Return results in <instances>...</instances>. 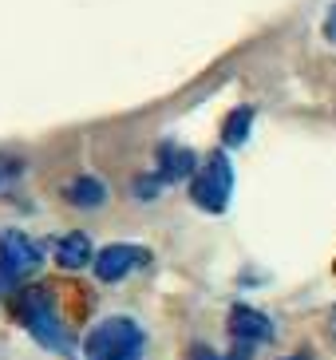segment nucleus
<instances>
[{
  "label": "nucleus",
  "mask_w": 336,
  "mask_h": 360,
  "mask_svg": "<svg viewBox=\"0 0 336 360\" xmlns=\"http://www.w3.org/2000/svg\"><path fill=\"white\" fill-rule=\"evenodd\" d=\"M8 309H12V321L28 333L40 349L48 352H72V333L60 317V305L48 285H24L8 297Z\"/></svg>",
  "instance_id": "f257e3e1"
},
{
  "label": "nucleus",
  "mask_w": 336,
  "mask_h": 360,
  "mask_svg": "<svg viewBox=\"0 0 336 360\" xmlns=\"http://www.w3.org/2000/svg\"><path fill=\"white\" fill-rule=\"evenodd\" d=\"M147 333L131 317H103L84 337V360H143Z\"/></svg>",
  "instance_id": "f03ea898"
},
{
  "label": "nucleus",
  "mask_w": 336,
  "mask_h": 360,
  "mask_svg": "<svg viewBox=\"0 0 336 360\" xmlns=\"http://www.w3.org/2000/svg\"><path fill=\"white\" fill-rule=\"evenodd\" d=\"M44 262V245L32 242L24 230H0V301H8L16 289H24Z\"/></svg>",
  "instance_id": "7ed1b4c3"
},
{
  "label": "nucleus",
  "mask_w": 336,
  "mask_h": 360,
  "mask_svg": "<svg viewBox=\"0 0 336 360\" xmlns=\"http://www.w3.org/2000/svg\"><path fill=\"white\" fill-rule=\"evenodd\" d=\"M190 198L206 214H226L233 198V162L226 150H210V159L198 162L194 179H190Z\"/></svg>",
  "instance_id": "20e7f679"
},
{
  "label": "nucleus",
  "mask_w": 336,
  "mask_h": 360,
  "mask_svg": "<svg viewBox=\"0 0 336 360\" xmlns=\"http://www.w3.org/2000/svg\"><path fill=\"white\" fill-rule=\"evenodd\" d=\"M147 262H150L147 245H138V242H111V245H103V250L95 254L91 269H95V277H99L103 285H115V281L131 277L135 269H143Z\"/></svg>",
  "instance_id": "39448f33"
},
{
  "label": "nucleus",
  "mask_w": 336,
  "mask_h": 360,
  "mask_svg": "<svg viewBox=\"0 0 336 360\" xmlns=\"http://www.w3.org/2000/svg\"><path fill=\"white\" fill-rule=\"evenodd\" d=\"M226 333L238 349H257V345H269L273 340V321L265 317L261 309L253 305H233L230 317H226Z\"/></svg>",
  "instance_id": "423d86ee"
},
{
  "label": "nucleus",
  "mask_w": 336,
  "mask_h": 360,
  "mask_svg": "<svg viewBox=\"0 0 336 360\" xmlns=\"http://www.w3.org/2000/svg\"><path fill=\"white\" fill-rule=\"evenodd\" d=\"M194 170H198V155H194L190 147L162 143V147L155 150V174H158V182H162V186L194 179Z\"/></svg>",
  "instance_id": "0eeeda50"
},
{
  "label": "nucleus",
  "mask_w": 336,
  "mask_h": 360,
  "mask_svg": "<svg viewBox=\"0 0 336 360\" xmlns=\"http://www.w3.org/2000/svg\"><path fill=\"white\" fill-rule=\"evenodd\" d=\"M91 262H95V250H91V238H87L84 230L63 233L60 242H56V265H60V269L75 274V269H84V265H91Z\"/></svg>",
  "instance_id": "6e6552de"
},
{
  "label": "nucleus",
  "mask_w": 336,
  "mask_h": 360,
  "mask_svg": "<svg viewBox=\"0 0 336 360\" xmlns=\"http://www.w3.org/2000/svg\"><path fill=\"white\" fill-rule=\"evenodd\" d=\"M63 198L72 202V206H79V210H95V206L107 202V186L95 174H79V179H72L63 186Z\"/></svg>",
  "instance_id": "1a4fd4ad"
},
{
  "label": "nucleus",
  "mask_w": 336,
  "mask_h": 360,
  "mask_svg": "<svg viewBox=\"0 0 336 360\" xmlns=\"http://www.w3.org/2000/svg\"><path fill=\"white\" fill-rule=\"evenodd\" d=\"M250 127H253V107H233L226 123H221V143L226 147H242L250 139Z\"/></svg>",
  "instance_id": "9d476101"
},
{
  "label": "nucleus",
  "mask_w": 336,
  "mask_h": 360,
  "mask_svg": "<svg viewBox=\"0 0 336 360\" xmlns=\"http://www.w3.org/2000/svg\"><path fill=\"white\" fill-rule=\"evenodd\" d=\"M158 191H162V182H158V174H143V179H135V198H158Z\"/></svg>",
  "instance_id": "9b49d317"
},
{
  "label": "nucleus",
  "mask_w": 336,
  "mask_h": 360,
  "mask_svg": "<svg viewBox=\"0 0 336 360\" xmlns=\"http://www.w3.org/2000/svg\"><path fill=\"white\" fill-rule=\"evenodd\" d=\"M182 360H226V356H221V352H214L210 345H190Z\"/></svg>",
  "instance_id": "f8f14e48"
},
{
  "label": "nucleus",
  "mask_w": 336,
  "mask_h": 360,
  "mask_svg": "<svg viewBox=\"0 0 336 360\" xmlns=\"http://www.w3.org/2000/svg\"><path fill=\"white\" fill-rule=\"evenodd\" d=\"M321 32H325V40H328V44H336V4L325 12V24H321Z\"/></svg>",
  "instance_id": "ddd939ff"
},
{
  "label": "nucleus",
  "mask_w": 336,
  "mask_h": 360,
  "mask_svg": "<svg viewBox=\"0 0 336 360\" xmlns=\"http://www.w3.org/2000/svg\"><path fill=\"white\" fill-rule=\"evenodd\" d=\"M16 170H20V162H12V159H0V186H4V182H8L12 174H16Z\"/></svg>",
  "instance_id": "4468645a"
},
{
  "label": "nucleus",
  "mask_w": 336,
  "mask_h": 360,
  "mask_svg": "<svg viewBox=\"0 0 336 360\" xmlns=\"http://www.w3.org/2000/svg\"><path fill=\"white\" fill-rule=\"evenodd\" d=\"M328 333H332V340H336V305H332V313H328Z\"/></svg>",
  "instance_id": "2eb2a0df"
},
{
  "label": "nucleus",
  "mask_w": 336,
  "mask_h": 360,
  "mask_svg": "<svg viewBox=\"0 0 336 360\" xmlns=\"http://www.w3.org/2000/svg\"><path fill=\"white\" fill-rule=\"evenodd\" d=\"M281 360H313V356H281Z\"/></svg>",
  "instance_id": "dca6fc26"
},
{
  "label": "nucleus",
  "mask_w": 336,
  "mask_h": 360,
  "mask_svg": "<svg viewBox=\"0 0 336 360\" xmlns=\"http://www.w3.org/2000/svg\"><path fill=\"white\" fill-rule=\"evenodd\" d=\"M332 269H336V265H332Z\"/></svg>",
  "instance_id": "f3484780"
}]
</instances>
